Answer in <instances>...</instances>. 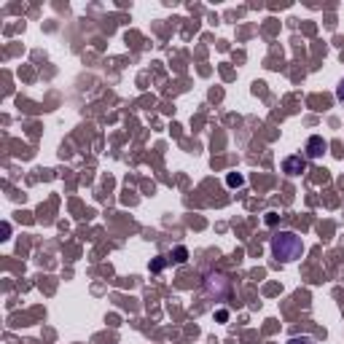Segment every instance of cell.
<instances>
[{"label":"cell","mask_w":344,"mask_h":344,"mask_svg":"<svg viewBox=\"0 0 344 344\" xmlns=\"http://www.w3.org/2000/svg\"><path fill=\"white\" fill-rule=\"evenodd\" d=\"M271 253H274L277 261H296L304 253V242L293 231H277L271 237Z\"/></svg>","instance_id":"cell-1"},{"label":"cell","mask_w":344,"mask_h":344,"mask_svg":"<svg viewBox=\"0 0 344 344\" xmlns=\"http://www.w3.org/2000/svg\"><path fill=\"white\" fill-rule=\"evenodd\" d=\"M204 288H207V293H215V296H226L231 288L229 277L221 274V271H210L207 277H204Z\"/></svg>","instance_id":"cell-2"},{"label":"cell","mask_w":344,"mask_h":344,"mask_svg":"<svg viewBox=\"0 0 344 344\" xmlns=\"http://www.w3.org/2000/svg\"><path fill=\"white\" fill-rule=\"evenodd\" d=\"M282 170H285L288 175H301V172L307 170V162H304L301 156H291V159L282 162Z\"/></svg>","instance_id":"cell-3"},{"label":"cell","mask_w":344,"mask_h":344,"mask_svg":"<svg viewBox=\"0 0 344 344\" xmlns=\"http://www.w3.org/2000/svg\"><path fill=\"white\" fill-rule=\"evenodd\" d=\"M325 153V140L323 137H309V143H307V156H312V159H318V156H323Z\"/></svg>","instance_id":"cell-4"},{"label":"cell","mask_w":344,"mask_h":344,"mask_svg":"<svg viewBox=\"0 0 344 344\" xmlns=\"http://www.w3.org/2000/svg\"><path fill=\"white\" fill-rule=\"evenodd\" d=\"M288 344H315V339H309V336H293Z\"/></svg>","instance_id":"cell-5"},{"label":"cell","mask_w":344,"mask_h":344,"mask_svg":"<svg viewBox=\"0 0 344 344\" xmlns=\"http://www.w3.org/2000/svg\"><path fill=\"white\" fill-rule=\"evenodd\" d=\"M229 186H242V175H229Z\"/></svg>","instance_id":"cell-6"},{"label":"cell","mask_w":344,"mask_h":344,"mask_svg":"<svg viewBox=\"0 0 344 344\" xmlns=\"http://www.w3.org/2000/svg\"><path fill=\"white\" fill-rule=\"evenodd\" d=\"M186 256H188L186 247H177V250H175V261H186Z\"/></svg>","instance_id":"cell-7"},{"label":"cell","mask_w":344,"mask_h":344,"mask_svg":"<svg viewBox=\"0 0 344 344\" xmlns=\"http://www.w3.org/2000/svg\"><path fill=\"white\" fill-rule=\"evenodd\" d=\"M218 320H221V323H226V320H229V312H226V309H221V312H218Z\"/></svg>","instance_id":"cell-8"},{"label":"cell","mask_w":344,"mask_h":344,"mask_svg":"<svg viewBox=\"0 0 344 344\" xmlns=\"http://www.w3.org/2000/svg\"><path fill=\"white\" fill-rule=\"evenodd\" d=\"M336 97H339L342 102H344V81H342V84H339V89H336Z\"/></svg>","instance_id":"cell-9"}]
</instances>
